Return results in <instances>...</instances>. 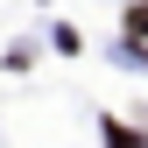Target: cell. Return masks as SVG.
<instances>
[{"mask_svg":"<svg viewBox=\"0 0 148 148\" xmlns=\"http://www.w3.org/2000/svg\"><path fill=\"white\" fill-rule=\"evenodd\" d=\"M106 141H113V148H141V141H134V134L120 127V120H106Z\"/></svg>","mask_w":148,"mask_h":148,"instance_id":"6da1fadb","label":"cell"},{"mask_svg":"<svg viewBox=\"0 0 148 148\" xmlns=\"http://www.w3.org/2000/svg\"><path fill=\"white\" fill-rule=\"evenodd\" d=\"M127 28H134V35H141V28H148V7H134V14H127Z\"/></svg>","mask_w":148,"mask_h":148,"instance_id":"7a4b0ae2","label":"cell"}]
</instances>
